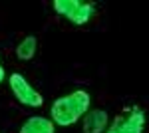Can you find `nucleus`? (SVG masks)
<instances>
[{
    "label": "nucleus",
    "instance_id": "6",
    "mask_svg": "<svg viewBox=\"0 0 149 133\" xmlns=\"http://www.w3.org/2000/svg\"><path fill=\"white\" fill-rule=\"evenodd\" d=\"M20 133H56V123L46 117H28L26 123L20 127Z\"/></svg>",
    "mask_w": 149,
    "mask_h": 133
},
{
    "label": "nucleus",
    "instance_id": "5",
    "mask_svg": "<svg viewBox=\"0 0 149 133\" xmlns=\"http://www.w3.org/2000/svg\"><path fill=\"white\" fill-rule=\"evenodd\" d=\"M109 127V115L103 109H90L81 119L84 133H105Z\"/></svg>",
    "mask_w": 149,
    "mask_h": 133
},
{
    "label": "nucleus",
    "instance_id": "3",
    "mask_svg": "<svg viewBox=\"0 0 149 133\" xmlns=\"http://www.w3.org/2000/svg\"><path fill=\"white\" fill-rule=\"evenodd\" d=\"M145 131V111L133 105L125 109L123 115H117L109 123L105 133H143Z\"/></svg>",
    "mask_w": 149,
    "mask_h": 133
},
{
    "label": "nucleus",
    "instance_id": "8",
    "mask_svg": "<svg viewBox=\"0 0 149 133\" xmlns=\"http://www.w3.org/2000/svg\"><path fill=\"white\" fill-rule=\"evenodd\" d=\"M4 78H6V72H4V68L0 66V84L4 81Z\"/></svg>",
    "mask_w": 149,
    "mask_h": 133
},
{
    "label": "nucleus",
    "instance_id": "2",
    "mask_svg": "<svg viewBox=\"0 0 149 133\" xmlns=\"http://www.w3.org/2000/svg\"><path fill=\"white\" fill-rule=\"evenodd\" d=\"M52 8L68 18L74 26H84L93 18L95 14V4L93 2H84V0H54Z\"/></svg>",
    "mask_w": 149,
    "mask_h": 133
},
{
    "label": "nucleus",
    "instance_id": "7",
    "mask_svg": "<svg viewBox=\"0 0 149 133\" xmlns=\"http://www.w3.org/2000/svg\"><path fill=\"white\" fill-rule=\"evenodd\" d=\"M38 52V38L36 36H26L20 44L16 46V58L18 60H22V62H28V60H32Z\"/></svg>",
    "mask_w": 149,
    "mask_h": 133
},
{
    "label": "nucleus",
    "instance_id": "1",
    "mask_svg": "<svg viewBox=\"0 0 149 133\" xmlns=\"http://www.w3.org/2000/svg\"><path fill=\"white\" fill-rule=\"evenodd\" d=\"M90 103H92V97L86 89H76L68 95H62L50 107L52 121L62 127L74 125L80 119H84V115L90 111Z\"/></svg>",
    "mask_w": 149,
    "mask_h": 133
},
{
    "label": "nucleus",
    "instance_id": "4",
    "mask_svg": "<svg viewBox=\"0 0 149 133\" xmlns=\"http://www.w3.org/2000/svg\"><path fill=\"white\" fill-rule=\"evenodd\" d=\"M8 84H10V89H12V93H14V97L20 103L28 105V107H42L44 105L42 93L32 88L30 81L24 78L22 74H12L10 78H8Z\"/></svg>",
    "mask_w": 149,
    "mask_h": 133
}]
</instances>
